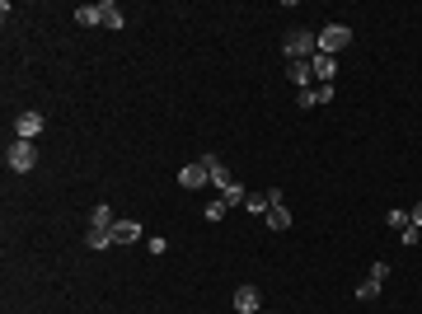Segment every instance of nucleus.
Returning <instances> with one entry per match:
<instances>
[{"label":"nucleus","instance_id":"17","mask_svg":"<svg viewBox=\"0 0 422 314\" xmlns=\"http://www.w3.org/2000/svg\"><path fill=\"white\" fill-rule=\"evenodd\" d=\"M85 244H90V249H108V244H113V230H90V235H85Z\"/></svg>","mask_w":422,"mask_h":314},{"label":"nucleus","instance_id":"18","mask_svg":"<svg viewBox=\"0 0 422 314\" xmlns=\"http://www.w3.org/2000/svg\"><path fill=\"white\" fill-rule=\"evenodd\" d=\"M244 207H249V211H258V216H268V193H253V197H244Z\"/></svg>","mask_w":422,"mask_h":314},{"label":"nucleus","instance_id":"12","mask_svg":"<svg viewBox=\"0 0 422 314\" xmlns=\"http://www.w3.org/2000/svg\"><path fill=\"white\" fill-rule=\"evenodd\" d=\"M328 98H333V89H301V94H296V103H301V108H314V103H328Z\"/></svg>","mask_w":422,"mask_h":314},{"label":"nucleus","instance_id":"5","mask_svg":"<svg viewBox=\"0 0 422 314\" xmlns=\"http://www.w3.org/2000/svg\"><path fill=\"white\" fill-rule=\"evenodd\" d=\"M178 183H183V188H207V183H211V155H202L197 164H183Z\"/></svg>","mask_w":422,"mask_h":314},{"label":"nucleus","instance_id":"3","mask_svg":"<svg viewBox=\"0 0 422 314\" xmlns=\"http://www.w3.org/2000/svg\"><path fill=\"white\" fill-rule=\"evenodd\" d=\"M211 183L221 188V197H226V202H244V188L235 183V178H230V169H226V164H221L216 155H211Z\"/></svg>","mask_w":422,"mask_h":314},{"label":"nucleus","instance_id":"7","mask_svg":"<svg viewBox=\"0 0 422 314\" xmlns=\"http://www.w3.org/2000/svg\"><path fill=\"white\" fill-rule=\"evenodd\" d=\"M385 277H389V268H385V263H375V268H371V277L357 286V300H375V295H380V286H385Z\"/></svg>","mask_w":422,"mask_h":314},{"label":"nucleus","instance_id":"8","mask_svg":"<svg viewBox=\"0 0 422 314\" xmlns=\"http://www.w3.org/2000/svg\"><path fill=\"white\" fill-rule=\"evenodd\" d=\"M42 127H47V122H42V113H33V108H28V113H19V122H15L19 141H33V137L42 132Z\"/></svg>","mask_w":422,"mask_h":314},{"label":"nucleus","instance_id":"14","mask_svg":"<svg viewBox=\"0 0 422 314\" xmlns=\"http://www.w3.org/2000/svg\"><path fill=\"white\" fill-rule=\"evenodd\" d=\"M268 225H272V230H291V211L282 207V202H277V207H268Z\"/></svg>","mask_w":422,"mask_h":314},{"label":"nucleus","instance_id":"2","mask_svg":"<svg viewBox=\"0 0 422 314\" xmlns=\"http://www.w3.org/2000/svg\"><path fill=\"white\" fill-rule=\"evenodd\" d=\"M5 164H10V169H15V174H28V169H33V164H38V150H33V141H10V146H5Z\"/></svg>","mask_w":422,"mask_h":314},{"label":"nucleus","instance_id":"6","mask_svg":"<svg viewBox=\"0 0 422 314\" xmlns=\"http://www.w3.org/2000/svg\"><path fill=\"white\" fill-rule=\"evenodd\" d=\"M258 310H263L258 286H235V314H258Z\"/></svg>","mask_w":422,"mask_h":314},{"label":"nucleus","instance_id":"10","mask_svg":"<svg viewBox=\"0 0 422 314\" xmlns=\"http://www.w3.org/2000/svg\"><path fill=\"white\" fill-rule=\"evenodd\" d=\"M141 239V220H117L113 225V244H136Z\"/></svg>","mask_w":422,"mask_h":314},{"label":"nucleus","instance_id":"4","mask_svg":"<svg viewBox=\"0 0 422 314\" xmlns=\"http://www.w3.org/2000/svg\"><path fill=\"white\" fill-rule=\"evenodd\" d=\"M347 42H352V28H347V24H328L324 33H319V52L333 57V52H343Z\"/></svg>","mask_w":422,"mask_h":314},{"label":"nucleus","instance_id":"15","mask_svg":"<svg viewBox=\"0 0 422 314\" xmlns=\"http://www.w3.org/2000/svg\"><path fill=\"white\" fill-rule=\"evenodd\" d=\"M103 24H108V28H122V24H127V15L117 10L113 0H103Z\"/></svg>","mask_w":422,"mask_h":314},{"label":"nucleus","instance_id":"22","mask_svg":"<svg viewBox=\"0 0 422 314\" xmlns=\"http://www.w3.org/2000/svg\"><path fill=\"white\" fill-rule=\"evenodd\" d=\"M408 220H413V225H418V230H422V202H418V207H413V211H408Z\"/></svg>","mask_w":422,"mask_h":314},{"label":"nucleus","instance_id":"16","mask_svg":"<svg viewBox=\"0 0 422 314\" xmlns=\"http://www.w3.org/2000/svg\"><path fill=\"white\" fill-rule=\"evenodd\" d=\"M287 76H291V85H310V61H291Z\"/></svg>","mask_w":422,"mask_h":314},{"label":"nucleus","instance_id":"11","mask_svg":"<svg viewBox=\"0 0 422 314\" xmlns=\"http://www.w3.org/2000/svg\"><path fill=\"white\" fill-rule=\"evenodd\" d=\"M113 225H117L113 207H103V202H99L94 211H90V230H113Z\"/></svg>","mask_w":422,"mask_h":314},{"label":"nucleus","instance_id":"23","mask_svg":"<svg viewBox=\"0 0 422 314\" xmlns=\"http://www.w3.org/2000/svg\"><path fill=\"white\" fill-rule=\"evenodd\" d=\"M258 314H263V310H258Z\"/></svg>","mask_w":422,"mask_h":314},{"label":"nucleus","instance_id":"20","mask_svg":"<svg viewBox=\"0 0 422 314\" xmlns=\"http://www.w3.org/2000/svg\"><path fill=\"white\" fill-rule=\"evenodd\" d=\"M389 230H394V235L408 230V211H389Z\"/></svg>","mask_w":422,"mask_h":314},{"label":"nucleus","instance_id":"13","mask_svg":"<svg viewBox=\"0 0 422 314\" xmlns=\"http://www.w3.org/2000/svg\"><path fill=\"white\" fill-rule=\"evenodd\" d=\"M76 24H80V28H90V24H103V5H80V10H76Z\"/></svg>","mask_w":422,"mask_h":314},{"label":"nucleus","instance_id":"9","mask_svg":"<svg viewBox=\"0 0 422 314\" xmlns=\"http://www.w3.org/2000/svg\"><path fill=\"white\" fill-rule=\"evenodd\" d=\"M310 71H314V76L324 80H333V71H338V57H324V52H314V57H310Z\"/></svg>","mask_w":422,"mask_h":314},{"label":"nucleus","instance_id":"1","mask_svg":"<svg viewBox=\"0 0 422 314\" xmlns=\"http://www.w3.org/2000/svg\"><path fill=\"white\" fill-rule=\"evenodd\" d=\"M282 52H287L291 61H310L314 52H319V38H314L310 28H291L287 38H282Z\"/></svg>","mask_w":422,"mask_h":314},{"label":"nucleus","instance_id":"19","mask_svg":"<svg viewBox=\"0 0 422 314\" xmlns=\"http://www.w3.org/2000/svg\"><path fill=\"white\" fill-rule=\"evenodd\" d=\"M226 211H230V202H226V197H221V202H207V220H221Z\"/></svg>","mask_w":422,"mask_h":314},{"label":"nucleus","instance_id":"21","mask_svg":"<svg viewBox=\"0 0 422 314\" xmlns=\"http://www.w3.org/2000/svg\"><path fill=\"white\" fill-rule=\"evenodd\" d=\"M418 239H422V230L408 220V230H399V244H418Z\"/></svg>","mask_w":422,"mask_h":314}]
</instances>
